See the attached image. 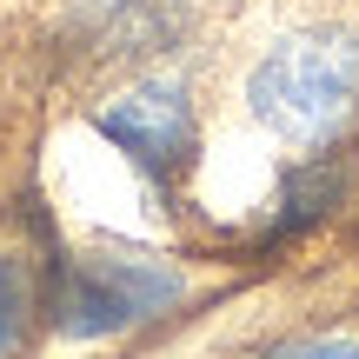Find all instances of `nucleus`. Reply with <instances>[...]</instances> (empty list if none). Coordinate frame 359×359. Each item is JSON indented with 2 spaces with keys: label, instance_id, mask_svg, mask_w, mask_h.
I'll use <instances>...</instances> for the list:
<instances>
[{
  "label": "nucleus",
  "instance_id": "obj_1",
  "mask_svg": "<svg viewBox=\"0 0 359 359\" xmlns=\"http://www.w3.org/2000/svg\"><path fill=\"white\" fill-rule=\"evenodd\" d=\"M246 107L266 133L320 147L359 114V27H299L246 74Z\"/></svg>",
  "mask_w": 359,
  "mask_h": 359
},
{
  "label": "nucleus",
  "instance_id": "obj_2",
  "mask_svg": "<svg viewBox=\"0 0 359 359\" xmlns=\"http://www.w3.org/2000/svg\"><path fill=\"white\" fill-rule=\"evenodd\" d=\"M187 299V273L147 253H80L53 273V326L67 339H107L160 320Z\"/></svg>",
  "mask_w": 359,
  "mask_h": 359
},
{
  "label": "nucleus",
  "instance_id": "obj_3",
  "mask_svg": "<svg viewBox=\"0 0 359 359\" xmlns=\"http://www.w3.org/2000/svg\"><path fill=\"white\" fill-rule=\"evenodd\" d=\"M93 127H100L133 167L154 180L160 193L180 187V173L193 167V140H200V127H193V100H187V87H173V80H147V87L107 100L100 114H93Z\"/></svg>",
  "mask_w": 359,
  "mask_h": 359
},
{
  "label": "nucleus",
  "instance_id": "obj_4",
  "mask_svg": "<svg viewBox=\"0 0 359 359\" xmlns=\"http://www.w3.org/2000/svg\"><path fill=\"white\" fill-rule=\"evenodd\" d=\"M193 7L187 0H74L67 34L87 60L114 67V60H154L187 34Z\"/></svg>",
  "mask_w": 359,
  "mask_h": 359
},
{
  "label": "nucleus",
  "instance_id": "obj_5",
  "mask_svg": "<svg viewBox=\"0 0 359 359\" xmlns=\"http://www.w3.org/2000/svg\"><path fill=\"white\" fill-rule=\"evenodd\" d=\"M339 200H346V160H339V154H313L306 167L280 187V200H273V240L306 233L313 219H326Z\"/></svg>",
  "mask_w": 359,
  "mask_h": 359
},
{
  "label": "nucleus",
  "instance_id": "obj_6",
  "mask_svg": "<svg viewBox=\"0 0 359 359\" xmlns=\"http://www.w3.org/2000/svg\"><path fill=\"white\" fill-rule=\"evenodd\" d=\"M27 313H34V280H27V259L13 253V246H0V359L20 353Z\"/></svg>",
  "mask_w": 359,
  "mask_h": 359
},
{
  "label": "nucleus",
  "instance_id": "obj_7",
  "mask_svg": "<svg viewBox=\"0 0 359 359\" xmlns=\"http://www.w3.org/2000/svg\"><path fill=\"white\" fill-rule=\"evenodd\" d=\"M266 359H359V339H293V346H280V353H266Z\"/></svg>",
  "mask_w": 359,
  "mask_h": 359
}]
</instances>
